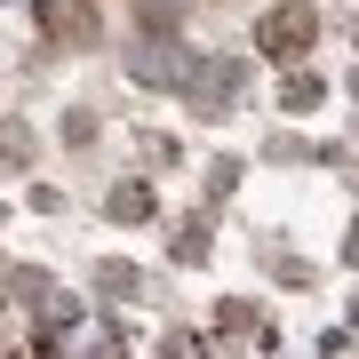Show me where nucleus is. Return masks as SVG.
<instances>
[{
  "label": "nucleus",
  "instance_id": "nucleus-1",
  "mask_svg": "<svg viewBox=\"0 0 359 359\" xmlns=\"http://www.w3.org/2000/svg\"><path fill=\"white\" fill-rule=\"evenodd\" d=\"M311 40H320V16H311L304 0H280V8H264V25H256V48L271 56V65H304Z\"/></svg>",
  "mask_w": 359,
  "mask_h": 359
},
{
  "label": "nucleus",
  "instance_id": "nucleus-2",
  "mask_svg": "<svg viewBox=\"0 0 359 359\" xmlns=\"http://www.w3.org/2000/svg\"><path fill=\"white\" fill-rule=\"evenodd\" d=\"M96 0H32V32L48 48H96Z\"/></svg>",
  "mask_w": 359,
  "mask_h": 359
},
{
  "label": "nucleus",
  "instance_id": "nucleus-3",
  "mask_svg": "<svg viewBox=\"0 0 359 359\" xmlns=\"http://www.w3.org/2000/svg\"><path fill=\"white\" fill-rule=\"evenodd\" d=\"M184 96H192L200 112H224V104L240 96V65H224V56H192V65H184Z\"/></svg>",
  "mask_w": 359,
  "mask_h": 359
},
{
  "label": "nucleus",
  "instance_id": "nucleus-4",
  "mask_svg": "<svg viewBox=\"0 0 359 359\" xmlns=\"http://www.w3.org/2000/svg\"><path fill=\"white\" fill-rule=\"evenodd\" d=\"M72 359H120V335L112 327H72Z\"/></svg>",
  "mask_w": 359,
  "mask_h": 359
},
{
  "label": "nucleus",
  "instance_id": "nucleus-5",
  "mask_svg": "<svg viewBox=\"0 0 359 359\" xmlns=\"http://www.w3.org/2000/svg\"><path fill=\"white\" fill-rule=\"evenodd\" d=\"M112 216H120V224L152 216V184H120V192H112Z\"/></svg>",
  "mask_w": 359,
  "mask_h": 359
},
{
  "label": "nucleus",
  "instance_id": "nucleus-6",
  "mask_svg": "<svg viewBox=\"0 0 359 359\" xmlns=\"http://www.w3.org/2000/svg\"><path fill=\"white\" fill-rule=\"evenodd\" d=\"M287 104H295V112H304V104H320V80H311V72H295V80H287Z\"/></svg>",
  "mask_w": 359,
  "mask_h": 359
},
{
  "label": "nucleus",
  "instance_id": "nucleus-7",
  "mask_svg": "<svg viewBox=\"0 0 359 359\" xmlns=\"http://www.w3.org/2000/svg\"><path fill=\"white\" fill-rule=\"evenodd\" d=\"M168 359H208V351H200V335H176V344H168Z\"/></svg>",
  "mask_w": 359,
  "mask_h": 359
}]
</instances>
